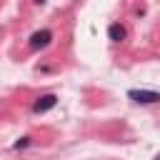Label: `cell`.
<instances>
[{
    "label": "cell",
    "mask_w": 160,
    "mask_h": 160,
    "mask_svg": "<svg viewBox=\"0 0 160 160\" xmlns=\"http://www.w3.org/2000/svg\"><path fill=\"white\" fill-rule=\"evenodd\" d=\"M28 142H30V138H20V140L15 142V150H20V148H28Z\"/></svg>",
    "instance_id": "5b68a950"
},
{
    "label": "cell",
    "mask_w": 160,
    "mask_h": 160,
    "mask_svg": "<svg viewBox=\"0 0 160 160\" xmlns=\"http://www.w3.org/2000/svg\"><path fill=\"white\" fill-rule=\"evenodd\" d=\"M50 40H52V32H50V30H38V32H32V38H30V48H32V50L48 48Z\"/></svg>",
    "instance_id": "3957f363"
},
{
    "label": "cell",
    "mask_w": 160,
    "mask_h": 160,
    "mask_svg": "<svg viewBox=\"0 0 160 160\" xmlns=\"http://www.w3.org/2000/svg\"><path fill=\"white\" fill-rule=\"evenodd\" d=\"M128 98L138 105H152V102H160V92L155 90H130Z\"/></svg>",
    "instance_id": "6da1fadb"
},
{
    "label": "cell",
    "mask_w": 160,
    "mask_h": 160,
    "mask_svg": "<svg viewBox=\"0 0 160 160\" xmlns=\"http://www.w3.org/2000/svg\"><path fill=\"white\" fill-rule=\"evenodd\" d=\"M155 160H160V155H158V158H155Z\"/></svg>",
    "instance_id": "52a82bcc"
},
{
    "label": "cell",
    "mask_w": 160,
    "mask_h": 160,
    "mask_svg": "<svg viewBox=\"0 0 160 160\" xmlns=\"http://www.w3.org/2000/svg\"><path fill=\"white\" fill-rule=\"evenodd\" d=\"M55 102H58V98L52 95V92H48V95H40L38 100H35V105H32V112H48V110H52L55 108Z\"/></svg>",
    "instance_id": "7a4b0ae2"
},
{
    "label": "cell",
    "mask_w": 160,
    "mask_h": 160,
    "mask_svg": "<svg viewBox=\"0 0 160 160\" xmlns=\"http://www.w3.org/2000/svg\"><path fill=\"white\" fill-rule=\"evenodd\" d=\"M35 2H38V5H42V2H45V0H35Z\"/></svg>",
    "instance_id": "8992f818"
},
{
    "label": "cell",
    "mask_w": 160,
    "mask_h": 160,
    "mask_svg": "<svg viewBox=\"0 0 160 160\" xmlns=\"http://www.w3.org/2000/svg\"><path fill=\"white\" fill-rule=\"evenodd\" d=\"M108 38H110L112 42H120V40L125 38V28H122V25H118V22H115V25H110V28H108Z\"/></svg>",
    "instance_id": "277c9868"
}]
</instances>
